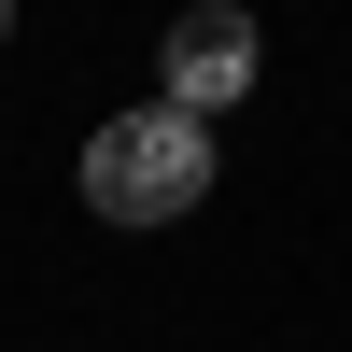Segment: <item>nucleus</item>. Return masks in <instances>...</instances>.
Listing matches in <instances>:
<instances>
[{"mask_svg":"<svg viewBox=\"0 0 352 352\" xmlns=\"http://www.w3.org/2000/svg\"><path fill=\"white\" fill-rule=\"evenodd\" d=\"M197 197H212V127L197 113H113L99 141H85V212L99 226H184Z\"/></svg>","mask_w":352,"mask_h":352,"instance_id":"nucleus-1","label":"nucleus"},{"mask_svg":"<svg viewBox=\"0 0 352 352\" xmlns=\"http://www.w3.org/2000/svg\"><path fill=\"white\" fill-rule=\"evenodd\" d=\"M254 56H268V43H254V14H240V0L169 14V113H197V127H212V113L254 85Z\"/></svg>","mask_w":352,"mask_h":352,"instance_id":"nucleus-2","label":"nucleus"},{"mask_svg":"<svg viewBox=\"0 0 352 352\" xmlns=\"http://www.w3.org/2000/svg\"><path fill=\"white\" fill-rule=\"evenodd\" d=\"M0 28H14V14H0Z\"/></svg>","mask_w":352,"mask_h":352,"instance_id":"nucleus-3","label":"nucleus"}]
</instances>
